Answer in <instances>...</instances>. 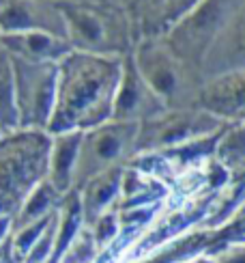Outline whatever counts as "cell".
Instances as JSON below:
<instances>
[{
  "label": "cell",
  "mask_w": 245,
  "mask_h": 263,
  "mask_svg": "<svg viewBox=\"0 0 245 263\" xmlns=\"http://www.w3.org/2000/svg\"><path fill=\"white\" fill-rule=\"evenodd\" d=\"M0 134H3V132H0Z\"/></svg>",
  "instance_id": "3"
},
{
  "label": "cell",
  "mask_w": 245,
  "mask_h": 263,
  "mask_svg": "<svg viewBox=\"0 0 245 263\" xmlns=\"http://www.w3.org/2000/svg\"><path fill=\"white\" fill-rule=\"evenodd\" d=\"M43 164V147L32 136L0 138V216L24 203L32 181H37Z\"/></svg>",
  "instance_id": "1"
},
{
  "label": "cell",
  "mask_w": 245,
  "mask_h": 263,
  "mask_svg": "<svg viewBox=\"0 0 245 263\" xmlns=\"http://www.w3.org/2000/svg\"><path fill=\"white\" fill-rule=\"evenodd\" d=\"M17 106H15V78L13 61L0 48V132H11L17 125Z\"/></svg>",
  "instance_id": "2"
}]
</instances>
